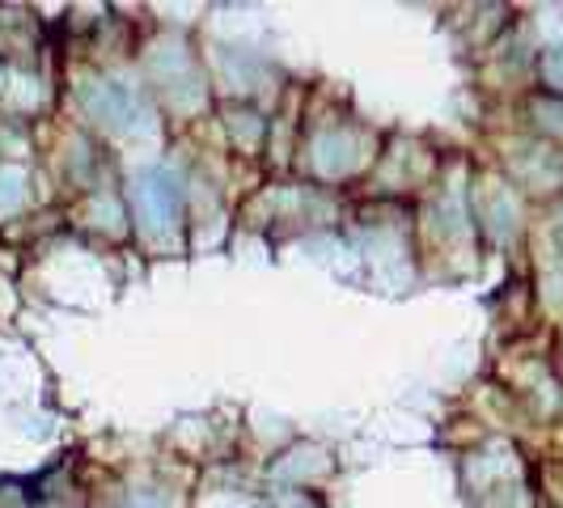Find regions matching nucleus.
<instances>
[{
	"instance_id": "nucleus-1",
	"label": "nucleus",
	"mask_w": 563,
	"mask_h": 508,
	"mask_svg": "<svg viewBox=\"0 0 563 508\" xmlns=\"http://www.w3.org/2000/svg\"><path fill=\"white\" fill-rule=\"evenodd\" d=\"M132 208L140 216V225L149 234H165L174 221H178V208H183V191H178V178L170 170H140L136 187H132Z\"/></svg>"
},
{
	"instance_id": "nucleus-3",
	"label": "nucleus",
	"mask_w": 563,
	"mask_h": 508,
	"mask_svg": "<svg viewBox=\"0 0 563 508\" xmlns=\"http://www.w3.org/2000/svg\"><path fill=\"white\" fill-rule=\"evenodd\" d=\"M17 203H22V174L0 170V212H13Z\"/></svg>"
},
{
	"instance_id": "nucleus-2",
	"label": "nucleus",
	"mask_w": 563,
	"mask_h": 508,
	"mask_svg": "<svg viewBox=\"0 0 563 508\" xmlns=\"http://www.w3.org/2000/svg\"><path fill=\"white\" fill-rule=\"evenodd\" d=\"M85 111H89V115H98L102 123H111V127H132V123H140V119H145L140 98H136L127 85H115V80H98V85H89V89H85Z\"/></svg>"
}]
</instances>
